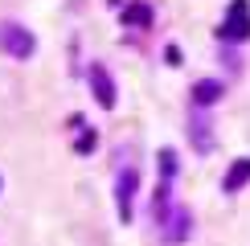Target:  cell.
Segmentation results:
<instances>
[{
	"instance_id": "cell-6",
	"label": "cell",
	"mask_w": 250,
	"mask_h": 246,
	"mask_svg": "<svg viewBox=\"0 0 250 246\" xmlns=\"http://www.w3.org/2000/svg\"><path fill=\"white\" fill-rule=\"evenodd\" d=\"M217 95H222V82H197V86H193V102H197V107H209V102L217 99Z\"/></svg>"
},
{
	"instance_id": "cell-1",
	"label": "cell",
	"mask_w": 250,
	"mask_h": 246,
	"mask_svg": "<svg viewBox=\"0 0 250 246\" xmlns=\"http://www.w3.org/2000/svg\"><path fill=\"white\" fill-rule=\"evenodd\" d=\"M0 49H4L8 58H33V49H37V41L33 33H29L25 25H0Z\"/></svg>"
},
{
	"instance_id": "cell-8",
	"label": "cell",
	"mask_w": 250,
	"mask_h": 246,
	"mask_svg": "<svg viewBox=\"0 0 250 246\" xmlns=\"http://www.w3.org/2000/svg\"><path fill=\"white\" fill-rule=\"evenodd\" d=\"M152 20V8L148 4H127L123 8V25H148Z\"/></svg>"
},
{
	"instance_id": "cell-9",
	"label": "cell",
	"mask_w": 250,
	"mask_h": 246,
	"mask_svg": "<svg viewBox=\"0 0 250 246\" xmlns=\"http://www.w3.org/2000/svg\"><path fill=\"white\" fill-rule=\"evenodd\" d=\"M176 177V156L172 148H160V181H172Z\"/></svg>"
},
{
	"instance_id": "cell-4",
	"label": "cell",
	"mask_w": 250,
	"mask_h": 246,
	"mask_svg": "<svg viewBox=\"0 0 250 246\" xmlns=\"http://www.w3.org/2000/svg\"><path fill=\"white\" fill-rule=\"evenodd\" d=\"M90 86H95V102L99 107H115V82H111V74L103 66H90Z\"/></svg>"
},
{
	"instance_id": "cell-2",
	"label": "cell",
	"mask_w": 250,
	"mask_h": 246,
	"mask_svg": "<svg viewBox=\"0 0 250 246\" xmlns=\"http://www.w3.org/2000/svg\"><path fill=\"white\" fill-rule=\"evenodd\" d=\"M217 37L222 41H246L250 37V4L246 0H234L230 4V17H226V25L217 29Z\"/></svg>"
},
{
	"instance_id": "cell-7",
	"label": "cell",
	"mask_w": 250,
	"mask_h": 246,
	"mask_svg": "<svg viewBox=\"0 0 250 246\" xmlns=\"http://www.w3.org/2000/svg\"><path fill=\"white\" fill-rule=\"evenodd\" d=\"M164 226H168V230H164V238H176V242H181L185 234H189V213H185V209H176Z\"/></svg>"
},
{
	"instance_id": "cell-3",
	"label": "cell",
	"mask_w": 250,
	"mask_h": 246,
	"mask_svg": "<svg viewBox=\"0 0 250 246\" xmlns=\"http://www.w3.org/2000/svg\"><path fill=\"white\" fill-rule=\"evenodd\" d=\"M135 184H140V172L131 164L119 168V181H115V197H119V222H131V209H135Z\"/></svg>"
},
{
	"instance_id": "cell-5",
	"label": "cell",
	"mask_w": 250,
	"mask_h": 246,
	"mask_svg": "<svg viewBox=\"0 0 250 246\" xmlns=\"http://www.w3.org/2000/svg\"><path fill=\"white\" fill-rule=\"evenodd\" d=\"M246 181H250V156H246V160H238L234 168L226 172V181H222V189H226V193H238V189H242Z\"/></svg>"
}]
</instances>
